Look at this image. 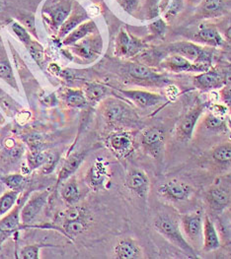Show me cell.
Returning a JSON list of instances; mask_svg holds the SVG:
<instances>
[{"mask_svg": "<svg viewBox=\"0 0 231 259\" xmlns=\"http://www.w3.org/2000/svg\"><path fill=\"white\" fill-rule=\"evenodd\" d=\"M155 231L165 240L178 247L189 258H198V253L192 244L186 239L178 222L167 214H160L153 223Z\"/></svg>", "mask_w": 231, "mask_h": 259, "instance_id": "1", "label": "cell"}, {"mask_svg": "<svg viewBox=\"0 0 231 259\" xmlns=\"http://www.w3.org/2000/svg\"><path fill=\"white\" fill-rule=\"evenodd\" d=\"M194 189L192 186L179 180H170L158 187V193L165 199L173 202H184L190 199Z\"/></svg>", "mask_w": 231, "mask_h": 259, "instance_id": "2", "label": "cell"}, {"mask_svg": "<svg viewBox=\"0 0 231 259\" xmlns=\"http://www.w3.org/2000/svg\"><path fill=\"white\" fill-rule=\"evenodd\" d=\"M169 51L172 54H177L180 56H184L188 60L192 61L194 63H203L210 65L211 63V55L204 49L200 48L199 46L187 42L181 41L176 42L169 47Z\"/></svg>", "mask_w": 231, "mask_h": 259, "instance_id": "3", "label": "cell"}, {"mask_svg": "<svg viewBox=\"0 0 231 259\" xmlns=\"http://www.w3.org/2000/svg\"><path fill=\"white\" fill-rule=\"evenodd\" d=\"M204 105H198L188 111L180 120L176 127V138L180 142L186 143L191 140L197 123L204 111Z\"/></svg>", "mask_w": 231, "mask_h": 259, "instance_id": "4", "label": "cell"}, {"mask_svg": "<svg viewBox=\"0 0 231 259\" xmlns=\"http://www.w3.org/2000/svg\"><path fill=\"white\" fill-rule=\"evenodd\" d=\"M181 223L185 237L191 241V244L199 242L201 240L203 241L204 217L202 212H192L182 216Z\"/></svg>", "mask_w": 231, "mask_h": 259, "instance_id": "5", "label": "cell"}, {"mask_svg": "<svg viewBox=\"0 0 231 259\" xmlns=\"http://www.w3.org/2000/svg\"><path fill=\"white\" fill-rule=\"evenodd\" d=\"M163 66L176 73L181 72H205L209 70V65L203 63H194L184 56L172 54L163 62Z\"/></svg>", "mask_w": 231, "mask_h": 259, "instance_id": "6", "label": "cell"}, {"mask_svg": "<svg viewBox=\"0 0 231 259\" xmlns=\"http://www.w3.org/2000/svg\"><path fill=\"white\" fill-rule=\"evenodd\" d=\"M48 197H49V191L45 190V191L34 193L29 198V200L24 205V207L20 212L21 221L23 224L33 222L38 217L42 209L47 203Z\"/></svg>", "mask_w": 231, "mask_h": 259, "instance_id": "7", "label": "cell"}, {"mask_svg": "<svg viewBox=\"0 0 231 259\" xmlns=\"http://www.w3.org/2000/svg\"><path fill=\"white\" fill-rule=\"evenodd\" d=\"M126 185L130 190L135 192L138 197L144 199L149 193L150 181L144 171L135 168L128 172L126 178Z\"/></svg>", "mask_w": 231, "mask_h": 259, "instance_id": "8", "label": "cell"}, {"mask_svg": "<svg viewBox=\"0 0 231 259\" xmlns=\"http://www.w3.org/2000/svg\"><path fill=\"white\" fill-rule=\"evenodd\" d=\"M120 92L122 93L126 98L134 102L137 107L141 109L153 108L166 101V99L163 96L159 94L147 92V91L122 90Z\"/></svg>", "mask_w": 231, "mask_h": 259, "instance_id": "9", "label": "cell"}, {"mask_svg": "<svg viewBox=\"0 0 231 259\" xmlns=\"http://www.w3.org/2000/svg\"><path fill=\"white\" fill-rule=\"evenodd\" d=\"M108 145L117 156L126 157L133 151V137L129 132L118 131L109 136Z\"/></svg>", "mask_w": 231, "mask_h": 259, "instance_id": "10", "label": "cell"}, {"mask_svg": "<svg viewBox=\"0 0 231 259\" xmlns=\"http://www.w3.org/2000/svg\"><path fill=\"white\" fill-rule=\"evenodd\" d=\"M224 84L223 76L216 70H207L194 77V85L202 91H211L221 88Z\"/></svg>", "mask_w": 231, "mask_h": 259, "instance_id": "11", "label": "cell"}, {"mask_svg": "<svg viewBox=\"0 0 231 259\" xmlns=\"http://www.w3.org/2000/svg\"><path fill=\"white\" fill-rule=\"evenodd\" d=\"M141 144L151 155L160 153L164 144V133L158 127H148L141 134Z\"/></svg>", "mask_w": 231, "mask_h": 259, "instance_id": "12", "label": "cell"}, {"mask_svg": "<svg viewBox=\"0 0 231 259\" xmlns=\"http://www.w3.org/2000/svg\"><path fill=\"white\" fill-rule=\"evenodd\" d=\"M220 247V240L212 219L206 215L203 228V248L207 252L214 251Z\"/></svg>", "mask_w": 231, "mask_h": 259, "instance_id": "13", "label": "cell"}, {"mask_svg": "<svg viewBox=\"0 0 231 259\" xmlns=\"http://www.w3.org/2000/svg\"><path fill=\"white\" fill-rule=\"evenodd\" d=\"M143 45L134 37H131L127 33L122 32L117 38V47L115 52L117 55L120 56H135L139 51H141Z\"/></svg>", "mask_w": 231, "mask_h": 259, "instance_id": "14", "label": "cell"}, {"mask_svg": "<svg viewBox=\"0 0 231 259\" xmlns=\"http://www.w3.org/2000/svg\"><path fill=\"white\" fill-rule=\"evenodd\" d=\"M114 254L118 259H138L143 257L139 245L131 239L121 240L115 245Z\"/></svg>", "mask_w": 231, "mask_h": 259, "instance_id": "15", "label": "cell"}, {"mask_svg": "<svg viewBox=\"0 0 231 259\" xmlns=\"http://www.w3.org/2000/svg\"><path fill=\"white\" fill-rule=\"evenodd\" d=\"M207 201L213 211L221 212L230 204V194L226 189L215 186L208 191Z\"/></svg>", "mask_w": 231, "mask_h": 259, "instance_id": "16", "label": "cell"}, {"mask_svg": "<svg viewBox=\"0 0 231 259\" xmlns=\"http://www.w3.org/2000/svg\"><path fill=\"white\" fill-rule=\"evenodd\" d=\"M107 174H108V169H107L106 164L104 163V161L98 160L92 165V167L89 168L87 172V177H86L87 184L93 189H98L102 187V185H104L107 179Z\"/></svg>", "mask_w": 231, "mask_h": 259, "instance_id": "17", "label": "cell"}, {"mask_svg": "<svg viewBox=\"0 0 231 259\" xmlns=\"http://www.w3.org/2000/svg\"><path fill=\"white\" fill-rule=\"evenodd\" d=\"M86 155H87V152H79V153H74L70 157H68L59 172L58 182H63L69 179L76 171L77 168L80 167Z\"/></svg>", "mask_w": 231, "mask_h": 259, "instance_id": "18", "label": "cell"}, {"mask_svg": "<svg viewBox=\"0 0 231 259\" xmlns=\"http://www.w3.org/2000/svg\"><path fill=\"white\" fill-rule=\"evenodd\" d=\"M101 41L97 38H88L77 45L74 49L78 56L84 59H91L98 56L101 51Z\"/></svg>", "mask_w": 231, "mask_h": 259, "instance_id": "19", "label": "cell"}, {"mask_svg": "<svg viewBox=\"0 0 231 259\" xmlns=\"http://www.w3.org/2000/svg\"><path fill=\"white\" fill-rule=\"evenodd\" d=\"M127 113L128 109L126 108V106L117 101H109L104 109V116L111 123L124 120Z\"/></svg>", "mask_w": 231, "mask_h": 259, "instance_id": "20", "label": "cell"}, {"mask_svg": "<svg viewBox=\"0 0 231 259\" xmlns=\"http://www.w3.org/2000/svg\"><path fill=\"white\" fill-rule=\"evenodd\" d=\"M19 208L13 209L7 216L0 220V233L6 237L15 233L21 228Z\"/></svg>", "mask_w": 231, "mask_h": 259, "instance_id": "21", "label": "cell"}, {"mask_svg": "<svg viewBox=\"0 0 231 259\" xmlns=\"http://www.w3.org/2000/svg\"><path fill=\"white\" fill-rule=\"evenodd\" d=\"M128 71H129V74L135 79L145 80V81H154V82L161 80L160 75L157 74L152 69H150L149 67L142 65V64L132 63V64H130Z\"/></svg>", "mask_w": 231, "mask_h": 259, "instance_id": "22", "label": "cell"}, {"mask_svg": "<svg viewBox=\"0 0 231 259\" xmlns=\"http://www.w3.org/2000/svg\"><path fill=\"white\" fill-rule=\"evenodd\" d=\"M198 38L201 41H203L211 47H213V48H220L223 46L222 37L215 29H212V28L202 29L198 33Z\"/></svg>", "mask_w": 231, "mask_h": 259, "instance_id": "23", "label": "cell"}, {"mask_svg": "<svg viewBox=\"0 0 231 259\" xmlns=\"http://www.w3.org/2000/svg\"><path fill=\"white\" fill-rule=\"evenodd\" d=\"M87 228V220L86 216L77 218L74 220H69V221H64L63 224V229L65 232V235H67L70 238H74L78 235L82 234Z\"/></svg>", "mask_w": 231, "mask_h": 259, "instance_id": "24", "label": "cell"}, {"mask_svg": "<svg viewBox=\"0 0 231 259\" xmlns=\"http://www.w3.org/2000/svg\"><path fill=\"white\" fill-rule=\"evenodd\" d=\"M0 107L8 116H16L17 112L23 109L16 101H14L1 88H0Z\"/></svg>", "mask_w": 231, "mask_h": 259, "instance_id": "25", "label": "cell"}, {"mask_svg": "<svg viewBox=\"0 0 231 259\" xmlns=\"http://www.w3.org/2000/svg\"><path fill=\"white\" fill-rule=\"evenodd\" d=\"M108 92V88L104 85L97 84V83H91L88 84L85 88L84 95L88 101V103H98L101 101Z\"/></svg>", "mask_w": 231, "mask_h": 259, "instance_id": "26", "label": "cell"}, {"mask_svg": "<svg viewBox=\"0 0 231 259\" xmlns=\"http://www.w3.org/2000/svg\"><path fill=\"white\" fill-rule=\"evenodd\" d=\"M61 195L63 200L67 204H75L80 199V191L78 188L76 182L71 180L70 182L66 183L63 185L61 190Z\"/></svg>", "mask_w": 231, "mask_h": 259, "instance_id": "27", "label": "cell"}, {"mask_svg": "<svg viewBox=\"0 0 231 259\" xmlns=\"http://www.w3.org/2000/svg\"><path fill=\"white\" fill-rule=\"evenodd\" d=\"M19 190H10L0 196V217L8 213L19 198Z\"/></svg>", "mask_w": 231, "mask_h": 259, "instance_id": "28", "label": "cell"}, {"mask_svg": "<svg viewBox=\"0 0 231 259\" xmlns=\"http://www.w3.org/2000/svg\"><path fill=\"white\" fill-rule=\"evenodd\" d=\"M212 159L221 165L231 164V143H223L212 150Z\"/></svg>", "mask_w": 231, "mask_h": 259, "instance_id": "29", "label": "cell"}, {"mask_svg": "<svg viewBox=\"0 0 231 259\" xmlns=\"http://www.w3.org/2000/svg\"><path fill=\"white\" fill-rule=\"evenodd\" d=\"M65 103L71 108L82 109L87 106L88 101L84 93L78 90H68L65 94Z\"/></svg>", "mask_w": 231, "mask_h": 259, "instance_id": "30", "label": "cell"}, {"mask_svg": "<svg viewBox=\"0 0 231 259\" xmlns=\"http://www.w3.org/2000/svg\"><path fill=\"white\" fill-rule=\"evenodd\" d=\"M70 3L68 1H63L60 4H58L56 9L52 13L53 23L56 27H59L60 25H63V22L65 19L68 17L70 13Z\"/></svg>", "mask_w": 231, "mask_h": 259, "instance_id": "31", "label": "cell"}, {"mask_svg": "<svg viewBox=\"0 0 231 259\" xmlns=\"http://www.w3.org/2000/svg\"><path fill=\"white\" fill-rule=\"evenodd\" d=\"M95 24L92 22H88L86 24H83L82 26H80L76 31H74L71 35H69L68 37L65 38L64 44L65 45H69L72 42H75L77 40H79L80 38L85 37L86 35L92 33L95 29Z\"/></svg>", "mask_w": 231, "mask_h": 259, "instance_id": "32", "label": "cell"}, {"mask_svg": "<svg viewBox=\"0 0 231 259\" xmlns=\"http://www.w3.org/2000/svg\"><path fill=\"white\" fill-rule=\"evenodd\" d=\"M204 124L207 127V130H212L214 132L223 131L226 127L224 120L213 113H210L206 116V118L204 119Z\"/></svg>", "mask_w": 231, "mask_h": 259, "instance_id": "33", "label": "cell"}, {"mask_svg": "<svg viewBox=\"0 0 231 259\" xmlns=\"http://www.w3.org/2000/svg\"><path fill=\"white\" fill-rule=\"evenodd\" d=\"M0 78L3 79L5 82H7L13 88L17 89L15 76H14L13 70L11 68V65L7 61H4V60L0 61Z\"/></svg>", "mask_w": 231, "mask_h": 259, "instance_id": "34", "label": "cell"}, {"mask_svg": "<svg viewBox=\"0 0 231 259\" xmlns=\"http://www.w3.org/2000/svg\"><path fill=\"white\" fill-rule=\"evenodd\" d=\"M3 184L6 185L10 190H19L23 187L26 180L22 175H9L2 179Z\"/></svg>", "mask_w": 231, "mask_h": 259, "instance_id": "35", "label": "cell"}, {"mask_svg": "<svg viewBox=\"0 0 231 259\" xmlns=\"http://www.w3.org/2000/svg\"><path fill=\"white\" fill-rule=\"evenodd\" d=\"M42 247H44V245L42 244H32L24 246L20 252L21 257L24 259H38Z\"/></svg>", "mask_w": 231, "mask_h": 259, "instance_id": "36", "label": "cell"}, {"mask_svg": "<svg viewBox=\"0 0 231 259\" xmlns=\"http://www.w3.org/2000/svg\"><path fill=\"white\" fill-rule=\"evenodd\" d=\"M11 28H12L13 32L15 33L16 37H18L20 40H21L26 47L29 46V45L32 42L31 37L29 36V34L27 33V31H26L21 25L17 24V23H13V24L11 25Z\"/></svg>", "mask_w": 231, "mask_h": 259, "instance_id": "37", "label": "cell"}, {"mask_svg": "<svg viewBox=\"0 0 231 259\" xmlns=\"http://www.w3.org/2000/svg\"><path fill=\"white\" fill-rule=\"evenodd\" d=\"M84 18H85L84 14H76V15L72 16L65 24H63V27L61 29V35L63 36V35L68 34L74 27H76L80 22H82V20Z\"/></svg>", "mask_w": 231, "mask_h": 259, "instance_id": "38", "label": "cell"}, {"mask_svg": "<svg viewBox=\"0 0 231 259\" xmlns=\"http://www.w3.org/2000/svg\"><path fill=\"white\" fill-rule=\"evenodd\" d=\"M222 0H204L203 8L208 13H214L222 8Z\"/></svg>", "mask_w": 231, "mask_h": 259, "instance_id": "39", "label": "cell"}, {"mask_svg": "<svg viewBox=\"0 0 231 259\" xmlns=\"http://www.w3.org/2000/svg\"><path fill=\"white\" fill-rule=\"evenodd\" d=\"M27 48L29 49V52H30L31 56H33V58L41 65L42 60L44 58L42 46L38 45V42H35V41L32 40V42L29 46H27Z\"/></svg>", "mask_w": 231, "mask_h": 259, "instance_id": "40", "label": "cell"}, {"mask_svg": "<svg viewBox=\"0 0 231 259\" xmlns=\"http://www.w3.org/2000/svg\"><path fill=\"white\" fill-rule=\"evenodd\" d=\"M182 6H183V0H173L171 7H170V9L168 10V12L166 14V18L168 20L173 19L179 13Z\"/></svg>", "mask_w": 231, "mask_h": 259, "instance_id": "41", "label": "cell"}, {"mask_svg": "<svg viewBox=\"0 0 231 259\" xmlns=\"http://www.w3.org/2000/svg\"><path fill=\"white\" fill-rule=\"evenodd\" d=\"M31 117H32L31 111H28V110H24V109H22L21 111H18L16 116H15L17 122L21 124V125H24L27 122H29Z\"/></svg>", "mask_w": 231, "mask_h": 259, "instance_id": "42", "label": "cell"}, {"mask_svg": "<svg viewBox=\"0 0 231 259\" xmlns=\"http://www.w3.org/2000/svg\"><path fill=\"white\" fill-rule=\"evenodd\" d=\"M221 100L223 102V104L225 105V107L230 111L231 112V87H224L222 88L221 92Z\"/></svg>", "mask_w": 231, "mask_h": 259, "instance_id": "43", "label": "cell"}, {"mask_svg": "<svg viewBox=\"0 0 231 259\" xmlns=\"http://www.w3.org/2000/svg\"><path fill=\"white\" fill-rule=\"evenodd\" d=\"M151 27L153 28L155 34H163L165 31V24L162 21H158V22L154 23Z\"/></svg>", "mask_w": 231, "mask_h": 259, "instance_id": "44", "label": "cell"}, {"mask_svg": "<svg viewBox=\"0 0 231 259\" xmlns=\"http://www.w3.org/2000/svg\"><path fill=\"white\" fill-rule=\"evenodd\" d=\"M137 2V0H120V3L125 7V8H131L135 5Z\"/></svg>", "mask_w": 231, "mask_h": 259, "instance_id": "45", "label": "cell"}, {"mask_svg": "<svg viewBox=\"0 0 231 259\" xmlns=\"http://www.w3.org/2000/svg\"><path fill=\"white\" fill-rule=\"evenodd\" d=\"M225 36H226V38H227V40L231 42V27H229L227 30H226V32H225Z\"/></svg>", "mask_w": 231, "mask_h": 259, "instance_id": "46", "label": "cell"}, {"mask_svg": "<svg viewBox=\"0 0 231 259\" xmlns=\"http://www.w3.org/2000/svg\"><path fill=\"white\" fill-rule=\"evenodd\" d=\"M3 123H4V117H3V116H2V114L0 113V125H1V124H3Z\"/></svg>", "mask_w": 231, "mask_h": 259, "instance_id": "47", "label": "cell"}]
</instances>
